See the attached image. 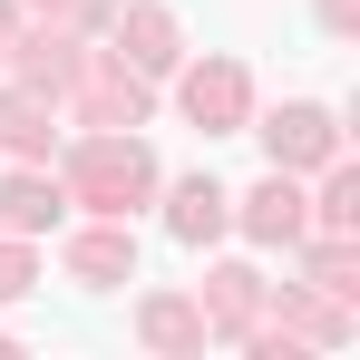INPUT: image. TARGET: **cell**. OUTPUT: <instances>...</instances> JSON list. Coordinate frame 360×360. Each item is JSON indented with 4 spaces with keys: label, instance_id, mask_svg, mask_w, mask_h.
Listing matches in <instances>:
<instances>
[{
    "label": "cell",
    "instance_id": "obj_1",
    "mask_svg": "<svg viewBox=\"0 0 360 360\" xmlns=\"http://www.w3.org/2000/svg\"><path fill=\"white\" fill-rule=\"evenodd\" d=\"M68 205H88V214H136V205H156V156H146V136L136 127H88L78 146H68V176H59Z\"/></svg>",
    "mask_w": 360,
    "mask_h": 360
},
{
    "label": "cell",
    "instance_id": "obj_2",
    "mask_svg": "<svg viewBox=\"0 0 360 360\" xmlns=\"http://www.w3.org/2000/svg\"><path fill=\"white\" fill-rule=\"evenodd\" d=\"M49 98H68V108H78V127H146L156 78H146V68H127L117 49H88V39H78Z\"/></svg>",
    "mask_w": 360,
    "mask_h": 360
},
{
    "label": "cell",
    "instance_id": "obj_3",
    "mask_svg": "<svg viewBox=\"0 0 360 360\" xmlns=\"http://www.w3.org/2000/svg\"><path fill=\"white\" fill-rule=\"evenodd\" d=\"M253 136H263V156H273V166H292V176H321V166L341 156V117H331V108H311V98L273 108Z\"/></svg>",
    "mask_w": 360,
    "mask_h": 360
},
{
    "label": "cell",
    "instance_id": "obj_4",
    "mask_svg": "<svg viewBox=\"0 0 360 360\" xmlns=\"http://www.w3.org/2000/svg\"><path fill=\"white\" fill-rule=\"evenodd\" d=\"M185 117L205 127V136H243L253 127V78H243V59H205V68H185Z\"/></svg>",
    "mask_w": 360,
    "mask_h": 360
},
{
    "label": "cell",
    "instance_id": "obj_5",
    "mask_svg": "<svg viewBox=\"0 0 360 360\" xmlns=\"http://www.w3.org/2000/svg\"><path fill=\"white\" fill-rule=\"evenodd\" d=\"M234 224H243V243H302L311 234V195H302V176L292 166H273V176L253 185V195H234Z\"/></svg>",
    "mask_w": 360,
    "mask_h": 360
},
{
    "label": "cell",
    "instance_id": "obj_6",
    "mask_svg": "<svg viewBox=\"0 0 360 360\" xmlns=\"http://www.w3.org/2000/svg\"><path fill=\"white\" fill-rule=\"evenodd\" d=\"M263 321H273V331H292L302 351H311V341H321V351H341V341L360 331V311H351V302L311 292V283H283V292H263Z\"/></svg>",
    "mask_w": 360,
    "mask_h": 360
},
{
    "label": "cell",
    "instance_id": "obj_7",
    "mask_svg": "<svg viewBox=\"0 0 360 360\" xmlns=\"http://www.w3.org/2000/svg\"><path fill=\"white\" fill-rule=\"evenodd\" d=\"M108 20H117V59H127V68L166 78V68L185 59V30H176V10H166V0H117Z\"/></svg>",
    "mask_w": 360,
    "mask_h": 360
},
{
    "label": "cell",
    "instance_id": "obj_8",
    "mask_svg": "<svg viewBox=\"0 0 360 360\" xmlns=\"http://www.w3.org/2000/svg\"><path fill=\"white\" fill-rule=\"evenodd\" d=\"M0 146H10L20 166H49V156H59V98L0 78Z\"/></svg>",
    "mask_w": 360,
    "mask_h": 360
},
{
    "label": "cell",
    "instance_id": "obj_9",
    "mask_svg": "<svg viewBox=\"0 0 360 360\" xmlns=\"http://www.w3.org/2000/svg\"><path fill=\"white\" fill-rule=\"evenodd\" d=\"M68 283H88V292H108V283H136V234H127L117 214H98L88 234H68Z\"/></svg>",
    "mask_w": 360,
    "mask_h": 360
},
{
    "label": "cell",
    "instance_id": "obj_10",
    "mask_svg": "<svg viewBox=\"0 0 360 360\" xmlns=\"http://www.w3.org/2000/svg\"><path fill=\"white\" fill-rule=\"evenodd\" d=\"M263 292H273V283H263V273H253V263H214V273H205V331H214V341H243V331H253V321H263Z\"/></svg>",
    "mask_w": 360,
    "mask_h": 360
},
{
    "label": "cell",
    "instance_id": "obj_11",
    "mask_svg": "<svg viewBox=\"0 0 360 360\" xmlns=\"http://www.w3.org/2000/svg\"><path fill=\"white\" fill-rule=\"evenodd\" d=\"M136 341L166 351V360H195L205 341H214V331H205V302H195V292H146V302H136Z\"/></svg>",
    "mask_w": 360,
    "mask_h": 360
},
{
    "label": "cell",
    "instance_id": "obj_12",
    "mask_svg": "<svg viewBox=\"0 0 360 360\" xmlns=\"http://www.w3.org/2000/svg\"><path fill=\"white\" fill-rule=\"evenodd\" d=\"M68 214V195L49 185V166H20V176H0V234H49Z\"/></svg>",
    "mask_w": 360,
    "mask_h": 360
},
{
    "label": "cell",
    "instance_id": "obj_13",
    "mask_svg": "<svg viewBox=\"0 0 360 360\" xmlns=\"http://www.w3.org/2000/svg\"><path fill=\"white\" fill-rule=\"evenodd\" d=\"M224 224H234V195H224L214 176H185L176 195H166V234L176 243H214Z\"/></svg>",
    "mask_w": 360,
    "mask_h": 360
},
{
    "label": "cell",
    "instance_id": "obj_14",
    "mask_svg": "<svg viewBox=\"0 0 360 360\" xmlns=\"http://www.w3.org/2000/svg\"><path fill=\"white\" fill-rule=\"evenodd\" d=\"M302 283L360 311V234H302Z\"/></svg>",
    "mask_w": 360,
    "mask_h": 360
},
{
    "label": "cell",
    "instance_id": "obj_15",
    "mask_svg": "<svg viewBox=\"0 0 360 360\" xmlns=\"http://www.w3.org/2000/svg\"><path fill=\"white\" fill-rule=\"evenodd\" d=\"M311 234H360V166L331 156L321 166V195H311Z\"/></svg>",
    "mask_w": 360,
    "mask_h": 360
},
{
    "label": "cell",
    "instance_id": "obj_16",
    "mask_svg": "<svg viewBox=\"0 0 360 360\" xmlns=\"http://www.w3.org/2000/svg\"><path fill=\"white\" fill-rule=\"evenodd\" d=\"M39 283V253H30V234H0V302H20Z\"/></svg>",
    "mask_w": 360,
    "mask_h": 360
},
{
    "label": "cell",
    "instance_id": "obj_17",
    "mask_svg": "<svg viewBox=\"0 0 360 360\" xmlns=\"http://www.w3.org/2000/svg\"><path fill=\"white\" fill-rule=\"evenodd\" d=\"M39 20H59V30H108V10L117 0H30Z\"/></svg>",
    "mask_w": 360,
    "mask_h": 360
},
{
    "label": "cell",
    "instance_id": "obj_18",
    "mask_svg": "<svg viewBox=\"0 0 360 360\" xmlns=\"http://www.w3.org/2000/svg\"><path fill=\"white\" fill-rule=\"evenodd\" d=\"M321 30L331 39H360V0H321Z\"/></svg>",
    "mask_w": 360,
    "mask_h": 360
},
{
    "label": "cell",
    "instance_id": "obj_19",
    "mask_svg": "<svg viewBox=\"0 0 360 360\" xmlns=\"http://www.w3.org/2000/svg\"><path fill=\"white\" fill-rule=\"evenodd\" d=\"M10 30H20V20H10V0H0V59H10Z\"/></svg>",
    "mask_w": 360,
    "mask_h": 360
}]
</instances>
